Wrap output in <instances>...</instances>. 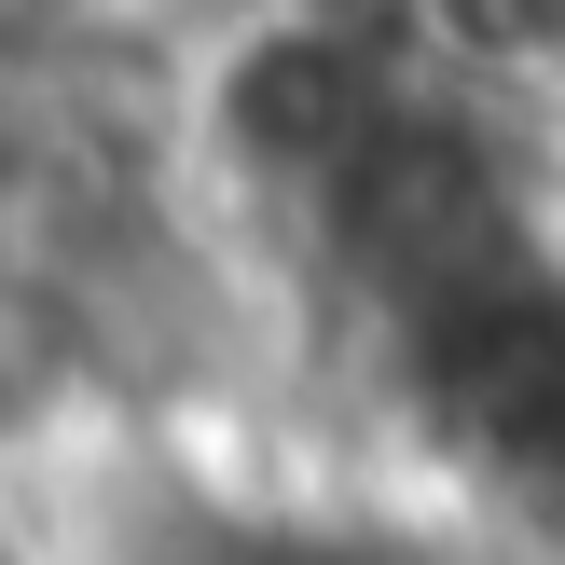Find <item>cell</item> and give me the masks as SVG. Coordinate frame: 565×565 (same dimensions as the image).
Listing matches in <instances>:
<instances>
[{"label": "cell", "mask_w": 565, "mask_h": 565, "mask_svg": "<svg viewBox=\"0 0 565 565\" xmlns=\"http://www.w3.org/2000/svg\"><path fill=\"white\" fill-rule=\"evenodd\" d=\"M318 248H331L345 290H373L401 331H428V318H456V303L511 290V276L539 263L524 152L469 97H428V83H414V97L359 138V166L318 193Z\"/></svg>", "instance_id": "obj_1"}, {"label": "cell", "mask_w": 565, "mask_h": 565, "mask_svg": "<svg viewBox=\"0 0 565 565\" xmlns=\"http://www.w3.org/2000/svg\"><path fill=\"white\" fill-rule=\"evenodd\" d=\"M401 97H414L401 28H373V14H276V28H248V42L207 70V138L248 166V180L331 193L359 166V138H373Z\"/></svg>", "instance_id": "obj_3"}, {"label": "cell", "mask_w": 565, "mask_h": 565, "mask_svg": "<svg viewBox=\"0 0 565 565\" xmlns=\"http://www.w3.org/2000/svg\"><path fill=\"white\" fill-rule=\"evenodd\" d=\"M401 373L456 469L511 497H565V263H524L511 290L401 331Z\"/></svg>", "instance_id": "obj_2"}]
</instances>
